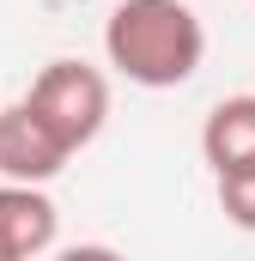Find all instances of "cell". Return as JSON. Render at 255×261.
I'll return each instance as SVG.
<instances>
[{
    "label": "cell",
    "mask_w": 255,
    "mask_h": 261,
    "mask_svg": "<svg viewBox=\"0 0 255 261\" xmlns=\"http://www.w3.org/2000/svg\"><path fill=\"white\" fill-rule=\"evenodd\" d=\"M67 158H73V146L31 110V97L0 110V176H12V182H55L67 170Z\"/></svg>",
    "instance_id": "3957f363"
},
{
    "label": "cell",
    "mask_w": 255,
    "mask_h": 261,
    "mask_svg": "<svg viewBox=\"0 0 255 261\" xmlns=\"http://www.w3.org/2000/svg\"><path fill=\"white\" fill-rule=\"evenodd\" d=\"M24 97H31V110L61 134L73 152H85L104 134V122H110V79L97 67H85V61H49L31 79Z\"/></svg>",
    "instance_id": "7a4b0ae2"
},
{
    "label": "cell",
    "mask_w": 255,
    "mask_h": 261,
    "mask_svg": "<svg viewBox=\"0 0 255 261\" xmlns=\"http://www.w3.org/2000/svg\"><path fill=\"white\" fill-rule=\"evenodd\" d=\"M61 213L43 195V182H0V261H31L43 249H55Z\"/></svg>",
    "instance_id": "277c9868"
},
{
    "label": "cell",
    "mask_w": 255,
    "mask_h": 261,
    "mask_svg": "<svg viewBox=\"0 0 255 261\" xmlns=\"http://www.w3.org/2000/svg\"><path fill=\"white\" fill-rule=\"evenodd\" d=\"M104 55L140 91H176L207 61V24L189 0H116L104 18Z\"/></svg>",
    "instance_id": "6da1fadb"
},
{
    "label": "cell",
    "mask_w": 255,
    "mask_h": 261,
    "mask_svg": "<svg viewBox=\"0 0 255 261\" xmlns=\"http://www.w3.org/2000/svg\"><path fill=\"white\" fill-rule=\"evenodd\" d=\"M219 213H225L237 231H255V164L219 170Z\"/></svg>",
    "instance_id": "8992f818"
},
{
    "label": "cell",
    "mask_w": 255,
    "mask_h": 261,
    "mask_svg": "<svg viewBox=\"0 0 255 261\" xmlns=\"http://www.w3.org/2000/svg\"><path fill=\"white\" fill-rule=\"evenodd\" d=\"M200 152L219 170H237V164H255V91H237V97H219L200 122Z\"/></svg>",
    "instance_id": "5b68a950"
}]
</instances>
